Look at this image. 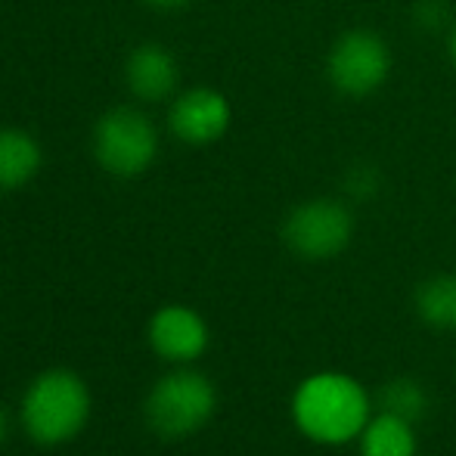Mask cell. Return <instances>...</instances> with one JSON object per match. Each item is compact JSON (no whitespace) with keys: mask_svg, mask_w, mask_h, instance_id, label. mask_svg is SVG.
I'll use <instances>...</instances> for the list:
<instances>
[{"mask_svg":"<svg viewBox=\"0 0 456 456\" xmlns=\"http://www.w3.org/2000/svg\"><path fill=\"white\" fill-rule=\"evenodd\" d=\"M217 407V391L199 370H171L150 388L143 416L159 438L181 441L199 432Z\"/></svg>","mask_w":456,"mask_h":456,"instance_id":"3957f363","label":"cell"},{"mask_svg":"<svg viewBox=\"0 0 456 456\" xmlns=\"http://www.w3.org/2000/svg\"><path fill=\"white\" fill-rule=\"evenodd\" d=\"M351 236H354V215L342 199H307V202L295 205L282 221L286 246L307 261L336 258L348 248Z\"/></svg>","mask_w":456,"mask_h":456,"instance_id":"8992f818","label":"cell"},{"mask_svg":"<svg viewBox=\"0 0 456 456\" xmlns=\"http://www.w3.org/2000/svg\"><path fill=\"white\" fill-rule=\"evenodd\" d=\"M295 426L320 444H348L370 422V397L342 372H320L298 385L292 397Z\"/></svg>","mask_w":456,"mask_h":456,"instance_id":"6da1fadb","label":"cell"},{"mask_svg":"<svg viewBox=\"0 0 456 456\" xmlns=\"http://www.w3.org/2000/svg\"><path fill=\"white\" fill-rule=\"evenodd\" d=\"M19 419L35 444H66L91 419V388L72 370H62V366L44 370L25 388Z\"/></svg>","mask_w":456,"mask_h":456,"instance_id":"7a4b0ae2","label":"cell"},{"mask_svg":"<svg viewBox=\"0 0 456 456\" xmlns=\"http://www.w3.org/2000/svg\"><path fill=\"white\" fill-rule=\"evenodd\" d=\"M41 143L28 131L0 127V192L19 190L41 171Z\"/></svg>","mask_w":456,"mask_h":456,"instance_id":"30bf717a","label":"cell"},{"mask_svg":"<svg viewBox=\"0 0 456 456\" xmlns=\"http://www.w3.org/2000/svg\"><path fill=\"white\" fill-rule=\"evenodd\" d=\"M233 109L230 100L215 87H192L171 102L168 125L177 140L190 146H208L230 131Z\"/></svg>","mask_w":456,"mask_h":456,"instance_id":"52a82bcc","label":"cell"},{"mask_svg":"<svg viewBox=\"0 0 456 456\" xmlns=\"http://www.w3.org/2000/svg\"><path fill=\"white\" fill-rule=\"evenodd\" d=\"M382 403H385V413H395L407 422H416L422 413H426L428 395L419 382H413V379H395V382L385 385Z\"/></svg>","mask_w":456,"mask_h":456,"instance_id":"4fadbf2b","label":"cell"},{"mask_svg":"<svg viewBox=\"0 0 456 456\" xmlns=\"http://www.w3.org/2000/svg\"><path fill=\"white\" fill-rule=\"evenodd\" d=\"M361 453L363 456H413L416 453L413 422L401 419V416H395V413L372 416L361 432Z\"/></svg>","mask_w":456,"mask_h":456,"instance_id":"8fae6325","label":"cell"},{"mask_svg":"<svg viewBox=\"0 0 456 456\" xmlns=\"http://www.w3.org/2000/svg\"><path fill=\"white\" fill-rule=\"evenodd\" d=\"M451 60H453V66H456V22H453V28H451Z\"/></svg>","mask_w":456,"mask_h":456,"instance_id":"2e32d148","label":"cell"},{"mask_svg":"<svg viewBox=\"0 0 456 456\" xmlns=\"http://www.w3.org/2000/svg\"><path fill=\"white\" fill-rule=\"evenodd\" d=\"M391 47L372 28H345L326 50V81L332 91L363 100L382 91L391 78Z\"/></svg>","mask_w":456,"mask_h":456,"instance_id":"277c9868","label":"cell"},{"mask_svg":"<svg viewBox=\"0 0 456 456\" xmlns=\"http://www.w3.org/2000/svg\"><path fill=\"white\" fill-rule=\"evenodd\" d=\"M10 438V413H6V407L0 403V444Z\"/></svg>","mask_w":456,"mask_h":456,"instance_id":"9a60e30c","label":"cell"},{"mask_svg":"<svg viewBox=\"0 0 456 456\" xmlns=\"http://www.w3.org/2000/svg\"><path fill=\"white\" fill-rule=\"evenodd\" d=\"M150 345L162 361L192 363L208 348V326L186 305L159 307L150 320Z\"/></svg>","mask_w":456,"mask_h":456,"instance_id":"ba28073f","label":"cell"},{"mask_svg":"<svg viewBox=\"0 0 456 456\" xmlns=\"http://www.w3.org/2000/svg\"><path fill=\"white\" fill-rule=\"evenodd\" d=\"M146 6H152V10H183L190 0H143Z\"/></svg>","mask_w":456,"mask_h":456,"instance_id":"5bb4252c","label":"cell"},{"mask_svg":"<svg viewBox=\"0 0 456 456\" xmlns=\"http://www.w3.org/2000/svg\"><path fill=\"white\" fill-rule=\"evenodd\" d=\"M416 314L435 330H456V273H441L416 289Z\"/></svg>","mask_w":456,"mask_h":456,"instance_id":"7c38bea8","label":"cell"},{"mask_svg":"<svg viewBox=\"0 0 456 456\" xmlns=\"http://www.w3.org/2000/svg\"><path fill=\"white\" fill-rule=\"evenodd\" d=\"M159 134L137 109H109L94 127V156L115 177H137L156 162Z\"/></svg>","mask_w":456,"mask_h":456,"instance_id":"5b68a950","label":"cell"},{"mask_svg":"<svg viewBox=\"0 0 456 456\" xmlns=\"http://www.w3.org/2000/svg\"><path fill=\"white\" fill-rule=\"evenodd\" d=\"M125 75H127V87H131V94L137 100L159 102L175 94L181 69H177V60L168 47H162V44H140L127 56Z\"/></svg>","mask_w":456,"mask_h":456,"instance_id":"9c48e42d","label":"cell"}]
</instances>
